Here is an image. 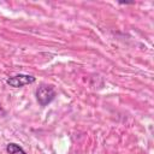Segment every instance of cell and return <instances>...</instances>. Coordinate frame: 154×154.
<instances>
[{
    "mask_svg": "<svg viewBox=\"0 0 154 154\" xmlns=\"http://www.w3.org/2000/svg\"><path fill=\"white\" fill-rule=\"evenodd\" d=\"M57 96V93H55V89L53 88V85H49V84H41L37 90H36V99H37V102L45 107L47 105H49Z\"/></svg>",
    "mask_w": 154,
    "mask_h": 154,
    "instance_id": "6da1fadb",
    "label": "cell"
},
{
    "mask_svg": "<svg viewBox=\"0 0 154 154\" xmlns=\"http://www.w3.org/2000/svg\"><path fill=\"white\" fill-rule=\"evenodd\" d=\"M36 81V78L31 75H25V73H19V75H16V76H12L10 78L6 79V83L10 85V87H13V88H20V87H24L26 84H31Z\"/></svg>",
    "mask_w": 154,
    "mask_h": 154,
    "instance_id": "7a4b0ae2",
    "label": "cell"
},
{
    "mask_svg": "<svg viewBox=\"0 0 154 154\" xmlns=\"http://www.w3.org/2000/svg\"><path fill=\"white\" fill-rule=\"evenodd\" d=\"M6 150L10 154H26L25 150L20 146H18L17 143H8L6 146Z\"/></svg>",
    "mask_w": 154,
    "mask_h": 154,
    "instance_id": "3957f363",
    "label": "cell"
}]
</instances>
